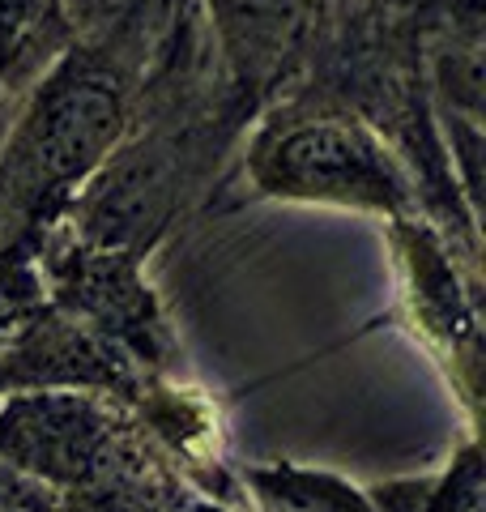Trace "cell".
I'll return each instance as SVG.
<instances>
[{
    "label": "cell",
    "mask_w": 486,
    "mask_h": 512,
    "mask_svg": "<svg viewBox=\"0 0 486 512\" xmlns=\"http://www.w3.org/2000/svg\"><path fill=\"white\" fill-rule=\"evenodd\" d=\"M248 175L273 201L333 205L388 222L418 218L410 171L376 128L342 107H278L248 150Z\"/></svg>",
    "instance_id": "obj_2"
},
{
    "label": "cell",
    "mask_w": 486,
    "mask_h": 512,
    "mask_svg": "<svg viewBox=\"0 0 486 512\" xmlns=\"http://www.w3.org/2000/svg\"><path fill=\"white\" fill-rule=\"evenodd\" d=\"M248 487L265 512H380L363 487L329 470L290 466V461L248 470Z\"/></svg>",
    "instance_id": "obj_8"
},
{
    "label": "cell",
    "mask_w": 486,
    "mask_h": 512,
    "mask_svg": "<svg viewBox=\"0 0 486 512\" xmlns=\"http://www.w3.org/2000/svg\"><path fill=\"white\" fill-rule=\"evenodd\" d=\"M380 512H482L486 478L482 453L474 440H465L440 470L414 478H388L367 491Z\"/></svg>",
    "instance_id": "obj_7"
},
{
    "label": "cell",
    "mask_w": 486,
    "mask_h": 512,
    "mask_svg": "<svg viewBox=\"0 0 486 512\" xmlns=\"http://www.w3.org/2000/svg\"><path fill=\"white\" fill-rule=\"evenodd\" d=\"M124 444L128 431L77 393H35L0 410V457L56 491L94 478Z\"/></svg>",
    "instance_id": "obj_3"
},
{
    "label": "cell",
    "mask_w": 486,
    "mask_h": 512,
    "mask_svg": "<svg viewBox=\"0 0 486 512\" xmlns=\"http://www.w3.org/2000/svg\"><path fill=\"white\" fill-rule=\"evenodd\" d=\"M205 9L222 69L243 99L286 77L316 18V0H205Z\"/></svg>",
    "instance_id": "obj_4"
},
{
    "label": "cell",
    "mask_w": 486,
    "mask_h": 512,
    "mask_svg": "<svg viewBox=\"0 0 486 512\" xmlns=\"http://www.w3.org/2000/svg\"><path fill=\"white\" fill-rule=\"evenodd\" d=\"M5 120H9V111H5V107H0V133H5Z\"/></svg>",
    "instance_id": "obj_9"
},
{
    "label": "cell",
    "mask_w": 486,
    "mask_h": 512,
    "mask_svg": "<svg viewBox=\"0 0 486 512\" xmlns=\"http://www.w3.org/2000/svg\"><path fill=\"white\" fill-rule=\"evenodd\" d=\"M64 512H226L205 504L162 461H150L128 440L107 466L64 491Z\"/></svg>",
    "instance_id": "obj_6"
},
{
    "label": "cell",
    "mask_w": 486,
    "mask_h": 512,
    "mask_svg": "<svg viewBox=\"0 0 486 512\" xmlns=\"http://www.w3.org/2000/svg\"><path fill=\"white\" fill-rule=\"evenodd\" d=\"M405 265V282H410V303L418 325L427 329L435 346H444L452 363H465L469 384H478V316L469 308V295L461 291L457 269L448 265L444 244L435 239L423 218L388 222Z\"/></svg>",
    "instance_id": "obj_5"
},
{
    "label": "cell",
    "mask_w": 486,
    "mask_h": 512,
    "mask_svg": "<svg viewBox=\"0 0 486 512\" xmlns=\"http://www.w3.org/2000/svg\"><path fill=\"white\" fill-rule=\"evenodd\" d=\"M133 99L99 52L60 56L0 133V235L35 227L77 201L124 146Z\"/></svg>",
    "instance_id": "obj_1"
}]
</instances>
